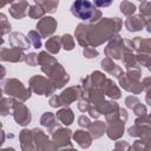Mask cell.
I'll return each instance as SVG.
<instances>
[{
	"mask_svg": "<svg viewBox=\"0 0 151 151\" xmlns=\"http://www.w3.org/2000/svg\"><path fill=\"white\" fill-rule=\"evenodd\" d=\"M71 11L74 17L80 20H88L94 14V6L88 0H76L72 4Z\"/></svg>",
	"mask_w": 151,
	"mask_h": 151,
	"instance_id": "cell-1",
	"label": "cell"
},
{
	"mask_svg": "<svg viewBox=\"0 0 151 151\" xmlns=\"http://www.w3.org/2000/svg\"><path fill=\"white\" fill-rule=\"evenodd\" d=\"M93 1H94V5L98 7H107L112 4L113 0H93Z\"/></svg>",
	"mask_w": 151,
	"mask_h": 151,
	"instance_id": "cell-2",
	"label": "cell"
}]
</instances>
